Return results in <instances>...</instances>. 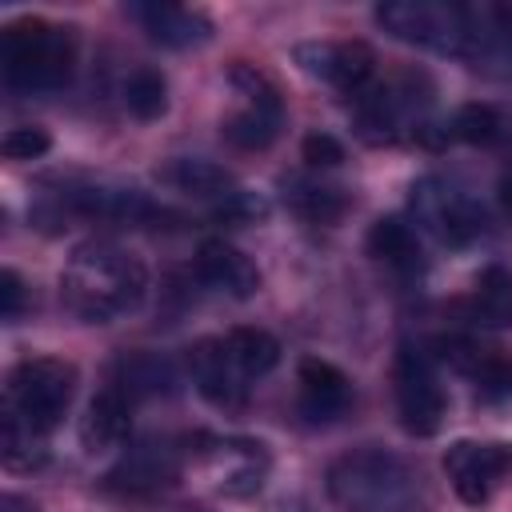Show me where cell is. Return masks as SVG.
<instances>
[{"label":"cell","instance_id":"6da1fadb","mask_svg":"<svg viewBox=\"0 0 512 512\" xmlns=\"http://www.w3.org/2000/svg\"><path fill=\"white\" fill-rule=\"evenodd\" d=\"M148 268L136 252L112 240H88L72 252L60 272V300L72 316L88 324H108L144 304Z\"/></svg>","mask_w":512,"mask_h":512},{"label":"cell","instance_id":"7a4b0ae2","mask_svg":"<svg viewBox=\"0 0 512 512\" xmlns=\"http://www.w3.org/2000/svg\"><path fill=\"white\" fill-rule=\"evenodd\" d=\"M76 396V368L68 360H20L4 384V460L32 464V448L64 420Z\"/></svg>","mask_w":512,"mask_h":512},{"label":"cell","instance_id":"3957f363","mask_svg":"<svg viewBox=\"0 0 512 512\" xmlns=\"http://www.w3.org/2000/svg\"><path fill=\"white\" fill-rule=\"evenodd\" d=\"M328 496L340 512H416L420 476L384 448H356L328 464Z\"/></svg>","mask_w":512,"mask_h":512},{"label":"cell","instance_id":"277c9868","mask_svg":"<svg viewBox=\"0 0 512 512\" xmlns=\"http://www.w3.org/2000/svg\"><path fill=\"white\" fill-rule=\"evenodd\" d=\"M76 32L52 20H16L4 28V76L20 92H56L72 80Z\"/></svg>","mask_w":512,"mask_h":512},{"label":"cell","instance_id":"5b68a950","mask_svg":"<svg viewBox=\"0 0 512 512\" xmlns=\"http://www.w3.org/2000/svg\"><path fill=\"white\" fill-rule=\"evenodd\" d=\"M376 20L388 36L440 56H468L476 36V8L448 0H388L376 8Z\"/></svg>","mask_w":512,"mask_h":512},{"label":"cell","instance_id":"8992f818","mask_svg":"<svg viewBox=\"0 0 512 512\" xmlns=\"http://www.w3.org/2000/svg\"><path fill=\"white\" fill-rule=\"evenodd\" d=\"M356 100V132L368 144H396L408 132H420L424 108H428V84L424 76H396L384 84H368Z\"/></svg>","mask_w":512,"mask_h":512},{"label":"cell","instance_id":"52a82bcc","mask_svg":"<svg viewBox=\"0 0 512 512\" xmlns=\"http://www.w3.org/2000/svg\"><path fill=\"white\" fill-rule=\"evenodd\" d=\"M228 80L240 92V108L220 124L224 140L232 148H244V152L268 148L280 136V128H284V104H280L276 84L264 72L248 68V64H236Z\"/></svg>","mask_w":512,"mask_h":512},{"label":"cell","instance_id":"ba28073f","mask_svg":"<svg viewBox=\"0 0 512 512\" xmlns=\"http://www.w3.org/2000/svg\"><path fill=\"white\" fill-rule=\"evenodd\" d=\"M396 408H400V424L412 436H432L444 424V388L440 376L432 368V356L416 344H400L396 352Z\"/></svg>","mask_w":512,"mask_h":512},{"label":"cell","instance_id":"9c48e42d","mask_svg":"<svg viewBox=\"0 0 512 512\" xmlns=\"http://www.w3.org/2000/svg\"><path fill=\"white\" fill-rule=\"evenodd\" d=\"M412 216L424 232H432L444 244H468L484 232V208L440 176L412 184Z\"/></svg>","mask_w":512,"mask_h":512},{"label":"cell","instance_id":"30bf717a","mask_svg":"<svg viewBox=\"0 0 512 512\" xmlns=\"http://www.w3.org/2000/svg\"><path fill=\"white\" fill-rule=\"evenodd\" d=\"M296 64L332 84L344 96H360L376 72V56L368 44L360 40H312V44H296Z\"/></svg>","mask_w":512,"mask_h":512},{"label":"cell","instance_id":"8fae6325","mask_svg":"<svg viewBox=\"0 0 512 512\" xmlns=\"http://www.w3.org/2000/svg\"><path fill=\"white\" fill-rule=\"evenodd\" d=\"M508 464H512V456H508L504 444L456 440L444 452V472H448V480H452V488H456V496L464 504H484Z\"/></svg>","mask_w":512,"mask_h":512},{"label":"cell","instance_id":"7c38bea8","mask_svg":"<svg viewBox=\"0 0 512 512\" xmlns=\"http://www.w3.org/2000/svg\"><path fill=\"white\" fill-rule=\"evenodd\" d=\"M296 384H300V396H296V408L308 424H332L348 412L352 404V384L348 376L328 364V360H316V356H304L300 368H296Z\"/></svg>","mask_w":512,"mask_h":512},{"label":"cell","instance_id":"4fadbf2b","mask_svg":"<svg viewBox=\"0 0 512 512\" xmlns=\"http://www.w3.org/2000/svg\"><path fill=\"white\" fill-rule=\"evenodd\" d=\"M188 368H192V380L200 388L204 400H212L216 408H240L244 396H248V376L236 368L224 336H212V340H200L192 352H188Z\"/></svg>","mask_w":512,"mask_h":512},{"label":"cell","instance_id":"5bb4252c","mask_svg":"<svg viewBox=\"0 0 512 512\" xmlns=\"http://www.w3.org/2000/svg\"><path fill=\"white\" fill-rule=\"evenodd\" d=\"M180 476V452L172 444H136L120 456V464L104 476L108 488H120V492H156L164 484H172Z\"/></svg>","mask_w":512,"mask_h":512},{"label":"cell","instance_id":"9a60e30c","mask_svg":"<svg viewBox=\"0 0 512 512\" xmlns=\"http://www.w3.org/2000/svg\"><path fill=\"white\" fill-rule=\"evenodd\" d=\"M436 348H440V360L444 364H452L456 372H464L468 380H476V392L484 400H496V396L512 392V368L492 348H480L468 336H440Z\"/></svg>","mask_w":512,"mask_h":512},{"label":"cell","instance_id":"2e32d148","mask_svg":"<svg viewBox=\"0 0 512 512\" xmlns=\"http://www.w3.org/2000/svg\"><path fill=\"white\" fill-rule=\"evenodd\" d=\"M196 276L224 292V296H236V300H248L256 288H260V272L256 264L228 240H204L200 252H196Z\"/></svg>","mask_w":512,"mask_h":512},{"label":"cell","instance_id":"e0dca14e","mask_svg":"<svg viewBox=\"0 0 512 512\" xmlns=\"http://www.w3.org/2000/svg\"><path fill=\"white\" fill-rule=\"evenodd\" d=\"M128 12L164 48H192V44H204L212 36V20L204 12L184 8V4H132Z\"/></svg>","mask_w":512,"mask_h":512},{"label":"cell","instance_id":"ac0fdd59","mask_svg":"<svg viewBox=\"0 0 512 512\" xmlns=\"http://www.w3.org/2000/svg\"><path fill=\"white\" fill-rule=\"evenodd\" d=\"M128 428H132V400L108 384L100 388L88 408H84V420H80V444L88 452H104V448H116L128 440Z\"/></svg>","mask_w":512,"mask_h":512},{"label":"cell","instance_id":"d6986e66","mask_svg":"<svg viewBox=\"0 0 512 512\" xmlns=\"http://www.w3.org/2000/svg\"><path fill=\"white\" fill-rule=\"evenodd\" d=\"M204 460L216 468V480L224 484V492H236V496L256 492L268 472L264 444H252V440H212V448H204Z\"/></svg>","mask_w":512,"mask_h":512},{"label":"cell","instance_id":"ffe728a7","mask_svg":"<svg viewBox=\"0 0 512 512\" xmlns=\"http://www.w3.org/2000/svg\"><path fill=\"white\" fill-rule=\"evenodd\" d=\"M160 176H164L176 192L212 204V212H216L220 204H228V200L240 192V184H236V176H232L228 168H220V164H212V160H196V156L172 160Z\"/></svg>","mask_w":512,"mask_h":512},{"label":"cell","instance_id":"44dd1931","mask_svg":"<svg viewBox=\"0 0 512 512\" xmlns=\"http://www.w3.org/2000/svg\"><path fill=\"white\" fill-rule=\"evenodd\" d=\"M464 316H468V324L488 328V332L512 328V272L500 264L480 268V276L464 300Z\"/></svg>","mask_w":512,"mask_h":512},{"label":"cell","instance_id":"7402d4cb","mask_svg":"<svg viewBox=\"0 0 512 512\" xmlns=\"http://www.w3.org/2000/svg\"><path fill=\"white\" fill-rule=\"evenodd\" d=\"M368 252H372L380 264H388V268H396V272H404V276H412V272L424 268L420 236H416V228H412L408 220H400V216H384V220L372 224V232H368Z\"/></svg>","mask_w":512,"mask_h":512},{"label":"cell","instance_id":"603a6c76","mask_svg":"<svg viewBox=\"0 0 512 512\" xmlns=\"http://www.w3.org/2000/svg\"><path fill=\"white\" fill-rule=\"evenodd\" d=\"M448 136L476 148H508L512 144V108L500 104H464L452 116Z\"/></svg>","mask_w":512,"mask_h":512},{"label":"cell","instance_id":"cb8c5ba5","mask_svg":"<svg viewBox=\"0 0 512 512\" xmlns=\"http://www.w3.org/2000/svg\"><path fill=\"white\" fill-rule=\"evenodd\" d=\"M280 188H284V204H288L296 216L312 220V224H336V220L344 216V208H348V196H344V188H336V184H324V180L288 176Z\"/></svg>","mask_w":512,"mask_h":512},{"label":"cell","instance_id":"d4e9b609","mask_svg":"<svg viewBox=\"0 0 512 512\" xmlns=\"http://www.w3.org/2000/svg\"><path fill=\"white\" fill-rule=\"evenodd\" d=\"M112 384L136 404L144 396H160V392H172L176 388V372L164 356H152V352H132L116 364L112 372Z\"/></svg>","mask_w":512,"mask_h":512},{"label":"cell","instance_id":"484cf974","mask_svg":"<svg viewBox=\"0 0 512 512\" xmlns=\"http://www.w3.org/2000/svg\"><path fill=\"white\" fill-rule=\"evenodd\" d=\"M224 344H228L236 368H240L248 380L264 376V372H272V368L280 364V344H276V336L264 332V328H232V332L224 336Z\"/></svg>","mask_w":512,"mask_h":512},{"label":"cell","instance_id":"4316f807","mask_svg":"<svg viewBox=\"0 0 512 512\" xmlns=\"http://www.w3.org/2000/svg\"><path fill=\"white\" fill-rule=\"evenodd\" d=\"M124 104L136 120H156L164 116L168 108V84L156 68H136L128 80H124Z\"/></svg>","mask_w":512,"mask_h":512},{"label":"cell","instance_id":"83f0119b","mask_svg":"<svg viewBox=\"0 0 512 512\" xmlns=\"http://www.w3.org/2000/svg\"><path fill=\"white\" fill-rule=\"evenodd\" d=\"M48 132L44 128H12L8 136H4V156L8 160H36V156H44L48 152Z\"/></svg>","mask_w":512,"mask_h":512},{"label":"cell","instance_id":"f1b7e54d","mask_svg":"<svg viewBox=\"0 0 512 512\" xmlns=\"http://www.w3.org/2000/svg\"><path fill=\"white\" fill-rule=\"evenodd\" d=\"M304 160L312 168H336L344 160V144L328 132H312V136H304Z\"/></svg>","mask_w":512,"mask_h":512},{"label":"cell","instance_id":"f546056e","mask_svg":"<svg viewBox=\"0 0 512 512\" xmlns=\"http://www.w3.org/2000/svg\"><path fill=\"white\" fill-rule=\"evenodd\" d=\"M20 308H24V284H20V276L12 268H4L0 272V316L4 320H16Z\"/></svg>","mask_w":512,"mask_h":512},{"label":"cell","instance_id":"4dcf8cb0","mask_svg":"<svg viewBox=\"0 0 512 512\" xmlns=\"http://www.w3.org/2000/svg\"><path fill=\"white\" fill-rule=\"evenodd\" d=\"M500 204H504V212H512V168L500 176Z\"/></svg>","mask_w":512,"mask_h":512}]
</instances>
